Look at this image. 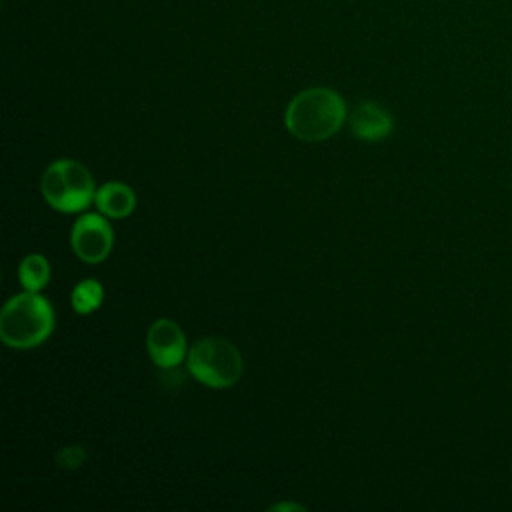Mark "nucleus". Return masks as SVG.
<instances>
[{"label": "nucleus", "instance_id": "nucleus-2", "mask_svg": "<svg viewBox=\"0 0 512 512\" xmlns=\"http://www.w3.org/2000/svg\"><path fill=\"white\" fill-rule=\"evenodd\" d=\"M54 330L52 304L38 292L12 296L0 312V338L10 348H32Z\"/></svg>", "mask_w": 512, "mask_h": 512}, {"label": "nucleus", "instance_id": "nucleus-4", "mask_svg": "<svg viewBox=\"0 0 512 512\" xmlns=\"http://www.w3.org/2000/svg\"><path fill=\"white\" fill-rule=\"evenodd\" d=\"M188 370L210 388H230L242 376V356L224 338H200L188 350Z\"/></svg>", "mask_w": 512, "mask_h": 512}, {"label": "nucleus", "instance_id": "nucleus-7", "mask_svg": "<svg viewBox=\"0 0 512 512\" xmlns=\"http://www.w3.org/2000/svg\"><path fill=\"white\" fill-rule=\"evenodd\" d=\"M350 126L360 140L376 142L392 132L394 122L388 110H384L376 102H360L352 112Z\"/></svg>", "mask_w": 512, "mask_h": 512}, {"label": "nucleus", "instance_id": "nucleus-12", "mask_svg": "<svg viewBox=\"0 0 512 512\" xmlns=\"http://www.w3.org/2000/svg\"><path fill=\"white\" fill-rule=\"evenodd\" d=\"M270 510H306L302 504H292V502H280V504H272Z\"/></svg>", "mask_w": 512, "mask_h": 512}, {"label": "nucleus", "instance_id": "nucleus-8", "mask_svg": "<svg viewBox=\"0 0 512 512\" xmlns=\"http://www.w3.org/2000/svg\"><path fill=\"white\" fill-rule=\"evenodd\" d=\"M96 208L110 218H124L136 206L134 190L124 182H106L96 190Z\"/></svg>", "mask_w": 512, "mask_h": 512}, {"label": "nucleus", "instance_id": "nucleus-9", "mask_svg": "<svg viewBox=\"0 0 512 512\" xmlns=\"http://www.w3.org/2000/svg\"><path fill=\"white\" fill-rule=\"evenodd\" d=\"M20 284L30 292H40L50 280V264L42 254H28L18 266Z\"/></svg>", "mask_w": 512, "mask_h": 512}, {"label": "nucleus", "instance_id": "nucleus-3", "mask_svg": "<svg viewBox=\"0 0 512 512\" xmlns=\"http://www.w3.org/2000/svg\"><path fill=\"white\" fill-rule=\"evenodd\" d=\"M42 196L58 212H80L96 196L92 174L76 160H54L42 174Z\"/></svg>", "mask_w": 512, "mask_h": 512}, {"label": "nucleus", "instance_id": "nucleus-11", "mask_svg": "<svg viewBox=\"0 0 512 512\" xmlns=\"http://www.w3.org/2000/svg\"><path fill=\"white\" fill-rule=\"evenodd\" d=\"M86 460V450L84 446H64L56 452V462L60 468H66V470H74V468H80Z\"/></svg>", "mask_w": 512, "mask_h": 512}, {"label": "nucleus", "instance_id": "nucleus-5", "mask_svg": "<svg viewBox=\"0 0 512 512\" xmlns=\"http://www.w3.org/2000/svg\"><path fill=\"white\" fill-rule=\"evenodd\" d=\"M70 242L74 254L80 260L88 264H98L110 254L114 234L110 224L100 214L88 212L74 222Z\"/></svg>", "mask_w": 512, "mask_h": 512}, {"label": "nucleus", "instance_id": "nucleus-6", "mask_svg": "<svg viewBox=\"0 0 512 512\" xmlns=\"http://www.w3.org/2000/svg\"><path fill=\"white\" fill-rule=\"evenodd\" d=\"M146 348L158 368L178 366L184 356H188L186 336L182 328L168 318H160L148 328Z\"/></svg>", "mask_w": 512, "mask_h": 512}, {"label": "nucleus", "instance_id": "nucleus-10", "mask_svg": "<svg viewBox=\"0 0 512 512\" xmlns=\"http://www.w3.org/2000/svg\"><path fill=\"white\" fill-rule=\"evenodd\" d=\"M70 300H72V308L78 314H90L96 308H100V304L104 300V288L98 280L86 278L74 286Z\"/></svg>", "mask_w": 512, "mask_h": 512}, {"label": "nucleus", "instance_id": "nucleus-1", "mask_svg": "<svg viewBox=\"0 0 512 512\" xmlns=\"http://www.w3.org/2000/svg\"><path fill=\"white\" fill-rule=\"evenodd\" d=\"M346 120V104L332 88H308L298 92L284 112L290 134L306 142H320L336 134Z\"/></svg>", "mask_w": 512, "mask_h": 512}]
</instances>
